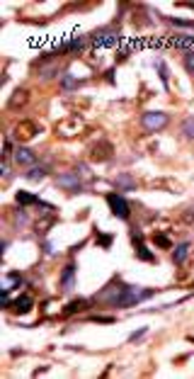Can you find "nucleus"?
Returning <instances> with one entry per match:
<instances>
[{
  "label": "nucleus",
  "mask_w": 194,
  "mask_h": 379,
  "mask_svg": "<svg viewBox=\"0 0 194 379\" xmlns=\"http://www.w3.org/2000/svg\"><path fill=\"white\" fill-rule=\"evenodd\" d=\"M126 58H129V51H126V49L117 54V63H122V61H126Z\"/></svg>",
  "instance_id": "72a5a7b5"
},
{
  "label": "nucleus",
  "mask_w": 194,
  "mask_h": 379,
  "mask_svg": "<svg viewBox=\"0 0 194 379\" xmlns=\"http://www.w3.org/2000/svg\"><path fill=\"white\" fill-rule=\"evenodd\" d=\"M168 122H170L168 112H160V110L143 112V117H141V127H143L146 132H160V129L168 127Z\"/></svg>",
  "instance_id": "f03ea898"
},
{
  "label": "nucleus",
  "mask_w": 194,
  "mask_h": 379,
  "mask_svg": "<svg viewBox=\"0 0 194 379\" xmlns=\"http://www.w3.org/2000/svg\"><path fill=\"white\" fill-rule=\"evenodd\" d=\"M27 102H29V90L17 88V90L10 95V100H7V110H19V107H24Z\"/></svg>",
  "instance_id": "1a4fd4ad"
},
{
  "label": "nucleus",
  "mask_w": 194,
  "mask_h": 379,
  "mask_svg": "<svg viewBox=\"0 0 194 379\" xmlns=\"http://www.w3.org/2000/svg\"><path fill=\"white\" fill-rule=\"evenodd\" d=\"M190 248H192L190 243H180V246L173 250V263H175V265H182V263L187 260V255H190Z\"/></svg>",
  "instance_id": "dca6fc26"
},
{
  "label": "nucleus",
  "mask_w": 194,
  "mask_h": 379,
  "mask_svg": "<svg viewBox=\"0 0 194 379\" xmlns=\"http://www.w3.org/2000/svg\"><path fill=\"white\" fill-rule=\"evenodd\" d=\"M156 68L160 71V80H163V85L168 88V68H165V63H163V61H156Z\"/></svg>",
  "instance_id": "bb28decb"
},
{
  "label": "nucleus",
  "mask_w": 194,
  "mask_h": 379,
  "mask_svg": "<svg viewBox=\"0 0 194 379\" xmlns=\"http://www.w3.org/2000/svg\"><path fill=\"white\" fill-rule=\"evenodd\" d=\"M39 132H41V127H39L34 119H24L22 124H17V129H15V139H19V141H29V139H34Z\"/></svg>",
  "instance_id": "39448f33"
},
{
  "label": "nucleus",
  "mask_w": 194,
  "mask_h": 379,
  "mask_svg": "<svg viewBox=\"0 0 194 379\" xmlns=\"http://www.w3.org/2000/svg\"><path fill=\"white\" fill-rule=\"evenodd\" d=\"M185 68H187V73L194 76V51H187V54H185Z\"/></svg>",
  "instance_id": "cd10ccee"
},
{
  "label": "nucleus",
  "mask_w": 194,
  "mask_h": 379,
  "mask_svg": "<svg viewBox=\"0 0 194 379\" xmlns=\"http://www.w3.org/2000/svg\"><path fill=\"white\" fill-rule=\"evenodd\" d=\"M175 46H177V49L194 51V37H177V39H175Z\"/></svg>",
  "instance_id": "412c9836"
},
{
  "label": "nucleus",
  "mask_w": 194,
  "mask_h": 379,
  "mask_svg": "<svg viewBox=\"0 0 194 379\" xmlns=\"http://www.w3.org/2000/svg\"><path fill=\"white\" fill-rule=\"evenodd\" d=\"M92 321H97V323H114V316H92Z\"/></svg>",
  "instance_id": "c756f323"
},
{
  "label": "nucleus",
  "mask_w": 194,
  "mask_h": 379,
  "mask_svg": "<svg viewBox=\"0 0 194 379\" xmlns=\"http://www.w3.org/2000/svg\"><path fill=\"white\" fill-rule=\"evenodd\" d=\"M85 46V39L83 37H75V39H71V41H66L63 46H58V49H53L51 54H66V51H80Z\"/></svg>",
  "instance_id": "f8f14e48"
},
{
  "label": "nucleus",
  "mask_w": 194,
  "mask_h": 379,
  "mask_svg": "<svg viewBox=\"0 0 194 379\" xmlns=\"http://www.w3.org/2000/svg\"><path fill=\"white\" fill-rule=\"evenodd\" d=\"M0 175H2V178H10V166H7V163L0 166Z\"/></svg>",
  "instance_id": "f704fd0d"
},
{
  "label": "nucleus",
  "mask_w": 194,
  "mask_h": 379,
  "mask_svg": "<svg viewBox=\"0 0 194 379\" xmlns=\"http://www.w3.org/2000/svg\"><path fill=\"white\" fill-rule=\"evenodd\" d=\"M0 304H2V306H10V304H12V302H10V294H7V289L0 294Z\"/></svg>",
  "instance_id": "2f4dec72"
},
{
  "label": "nucleus",
  "mask_w": 194,
  "mask_h": 379,
  "mask_svg": "<svg viewBox=\"0 0 194 379\" xmlns=\"http://www.w3.org/2000/svg\"><path fill=\"white\" fill-rule=\"evenodd\" d=\"M15 199H17V204H22V207L39 204V197H36V194H32V192H24V190H19V192L15 194Z\"/></svg>",
  "instance_id": "f3484780"
},
{
  "label": "nucleus",
  "mask_w": 194,
  "mask_h": 379,
  "mask_svg": "<svg viewBox=\"0 0 194 379\" xmlns=\"http://www.w3.org/2000/svg\"><path fill=\"white\" fill-rule=\"evenodd\" d=\"M10 309H12L15 314H29V311H32V299H29V297H17V299L10 304Z\"/></svg>",
  "instance_id": "4468645a"
},
{
  "label": "nucleus",
  "mask_w": 194,
  "mask_h": 379,
  "mask_svg": "<svg viewBox=\"0 0 194 379\" xmlns=\"http://www.w3.org/2000/svg\"><path fill=\"white\" fill-rule=\"evenodd\" d=\"M107 204H109V209H112V214H114L117 219H129V214H131L129 202H126L119 192H109V194H107Z\"/></svg>",
  "instance_id": "20e7f679"
},
{
  "label": "nucleus",
  "mask_w": 194,
  "mask_h": 379,
  "mask_svg": "<svg viewBox=\"0 0 194 379\" xmlns=\"http://www.w3.org/2000/svg\"><path fill=\"white\" fill-rule=\"evenodd\" d=\"M185 221H187L190 226H194V207H190V209L185 211Z\"/></svg>",
  "instance_id": "7c9ffc66"
},
{
  "label": "nucleus",
  "mask_w": 194,
  "mask_h": 379,
  "mask_svg": "<svg viewBox=\"0 0 194 379\" xmlns=\"http://www.w3.org/2000/svg\"><path fill=\"white\" fill-rule=\"evenodd\" d=\"M27 221H29V216H27V211H24V207H22V209H17V211H15V226L19 228V226H24Z\"/></svg>",
  "instance_id": "4be33fe9"
},
{
  "label": "nucleus",
  "mask_w": 194,
  "mask_h": 379,
  "mask_svg": "<svg viewBox=\"0 0 194 379\" xmlns=\"http://www.w3.org/2000/svg\"><path fill=\"white\" fill-rule=\"evenodd\" d=\"M83 129H85V124L80 122V117H68V119L56 124V134L63 139H73V136L83 134Z\"/></svg>",
  "instance_id": "7ed1b4c3"
},
{
  "label": "nucleus",
  "mask_w": 194,
  "mask_h": 379,
  "mask_svg": "<svg viewBox=\"0 0 194 379\" xmlns=\"http://www.w3.org/2000/svg\"><path fill=\"white\" fill-rule=\"evenodd\" d=\"M75 175H78V178H85V180H92V173H90V168H88L85 163H80V166L75 168Z\"/></svg>",
  "instance_id": "393cba45"
},
{
  "label": "nucleus",
  "mask_w": 194,
  "mask_h": 379,
  "mask_svg": "<svg viewBox=\"0 0 194 379\" xmlns=\"http://www.w3.org/2000/svg\"><path fill=\"white\" fill-rule=\"evenodd\" d=\"M85 309H90V299H73L61 314L63 316H73V314H78V311H85Z\"/></svg>",
  "instance_id": "9b49d317"
},
{
  "label": "nucleus",
  "mask_w": 194,
  "mask_h": 379,
  "mask_svg": "<svg viewBox=\"0 0 194 379\" xmlns=\"http://www.w3.org/2000/svg\"><path fill=\"white\" fill-rule=\"evenodd\" d=\"M182 132H185L190 139H194V117H187V119L182 122Z\"/></svg>",
  "instance_id": "b1692460"
},
{
  "label": "nucleus",
  "mask_w": 194,
  "mask_h": 379,
  "mask_svg": "<svg viewBox=\"0 0 194 379\" xmlns=\"http://www.w3.org/2000/svg\"><path fill=\"white\" fill-rule=\"evenodd\" d=\"M112 156H114V149H112L109 141H97V144L92 146V151H90V158L97 161V163H105V161H109Z\"/></svg>",
  "instance_id": "423d86ee"
},
{
  "label": "nucleus",
  "mask_w": 194,
  "mask_h": 379,
  "mask_svg": "<svg viewBox=\"0 0 194 379\" xmlns=\"http://www.w3.org/2000/svg\"><path fill=\"white\" fill-rule=\"evenodd\" d=\"M44 178H46V168L44 166H32V171L27 173V180H32V183H39Z\"/></svg>",
  "instance_id": "6ab92c4d"
},
{
  "label": "nucleus",
  "mask_w": 194,
  "mask_h": 379,
  "mask_svg": "<svg viewBox=\"0 0 194 379\" xmlns=\"http://www.w3.org/2000/svg\"><path fill=\"white\" fill-rule=\"evenodd\" d=\"M56 185L61 190H68V192H80V190H83V183H80V178H78L75 173H63V175H58V178H56Z\"/></svg>",
  "instance_id": "0eeeda50"
},
{
  "label": "nucleus",
  "mask_w": 194,
  "mask_h": 379,
  "mask_svg": "<svg viewBox=\"0 0 194 379\" xmlns=\"http://www.w3.org/2000/svg\"><path fill=\"white\" fill-rule=\"evenodd\" d=\"M153 241H156V246H163V248H173L170 238H168V236H163V233H156V236H153Z\"/></svg>",
  "instance_id": "a878e982"
},
{
  "label": "nucleus",
  "mask_w": 194,
  "mask_h": 379,
  "mask_svg": "<svg viewBox=\"0 0 194 379\" xmlns=\"http://www.w3.org/2000/svg\"><path fill=\"white\" fill-rule=\"evenodd\" d=\"M73 280H75V265L68 263V265L63 267V272H61V289L68 292V289L73 287Z\"/></svg>",
  "instance_id": "9d476101"
},
{
  "label": "nucleus",
  "mask_w": 194,
  "mask_h": 379,
  "mask_svg": "<svg viewBox=\"0 0 194 379\" xmlns=\"http://www.w3.org/2000/svg\"><path fill=\"white\" fill-rule=\"evenodd\" d=\"M112 241H114L112 233H97V246H102V248H112Z\"/></svg>",
  "instance_id": "5701e85b"
},
{
  "label": "nucleus",
  "mask_w": 194,
  "mask_h": 379,
  "mask_svg": "<svg viewBox=\"0 0 194 379\" xmlns=\"http://www.w3.org/2000/svg\"><path fill=\"white\" fill-rule=\"evenodd\" d=\"M156 292L153 289H139V287H122L112 299H109V304L112 306H119V309H126V306H136V304H141L143 299H148V297H153Z\"/></svg>",
  "instance_id": "f257e3e1"
},
{
  "label": "nucleus",
  "mask_w": 194,
  "mask_h": 379,
  "mask_svg": "<svg viewBox=\"0 0 194 379\" xmlns=\"http://www.w3.org/2000/svg\"><path fill=\"white\" fill-rule=\"evenodd\" d=\"M131 238H134V243H136V246H139V243H141V238H143V236H141V231H136V228H131Z\"/></svg>",
  "instance_id": "473e14b6"
},
{
  "label": "nucleus",
  "mask_w": 194,
  "mask_h": 379,
  "mask_svg": "<svg viewBox=\"0 0 194 379\" xmlns=\"http://www.w3.org/2000/svg\"><path fill=\"white\" fill-rule=\"evenodd\" d=\"M34 161H36V158H34V153H32L29 149H22V146H19V149L15 151V163H17V166H34Z\"/></svg>",
  "instance_id": "ddd939ff"
},
{
  "label": "nucleus",
  "mask_w": 194,
  "mask_h": 379,
  "mask_svg": "<svg viewBox=\"0 0 194 379\" xmlns=\"http://www.w3.org/2000/svg\"><path fill=\"white\" fill-rule=\"evenodd\" d=\"M117 39H119V34H114L112 29H97V32L92 34V41H95V46H97V49L114 46V44H117Z\"/></svg>",
  "instance_id": "6e6552de"
},
{
  "label": "nucleus",
  "mask_w": 194,
  "mask_h": 379,
  "mask_svg": "<svg viewBox=\"0 0 194 379\" xmlns=\"http://www.w3.org/2000/svg\"><path fill=\"white\" fill-rule=\"evenodd\" d=\"M114 185H117L119 190H136V183H134L126 173H119V175L114 178Z\"/></svg>",
  "instance_id": "a211bd4d"
},
{
  "label": "nucleus",
  "mask_w": 194,
  "mask_h": 379,
  "mask_svg": "<svg viewBox=\"0 0 194 379\" xmlns=\"http://www.w3.org/2000/svg\"><path fill=\"white\" fill-rule=\"evenodd\" d=\"M80 83H83V80L73 78L68 71H66V73H61V88H63L66 93H73V90H78V88H80Z\"/></svg>",
  "instance_id": "2eb2a0df"
},
{
  "label": "nucleus",
  "mask_w": 194,
  "mask_h": 379,
  "mask_svg": "<svg viewBox=\"0 0 194 379\" xmlns=\"http://www.w3.org/2000/svg\"><path fill=\"white\" fill-rule=\"evenodd\" d=\"M143 336H146V328H139L136 333H131V336H129V343H136V341H139V338H143Z\"/></svg>",
  "instance_id": "c85d7f7f"
},
{
  "label": "nucleus",
  "mask_w": 194,
  "mask_h": 379,
  "mask_svg": "<svg viewBox=\"0 0 194 379\" xmlns=\"http://www.w3.org/2000/svg\"><path fill=\"white\" fill-rule=\"evenodd\" d=\"M136 258H139V260H146V263H153V260H156V255H153L146 246H141V243L136 246Z\"/></svg>",
  "instance_id": "aec40b11"
}]
</instances>
